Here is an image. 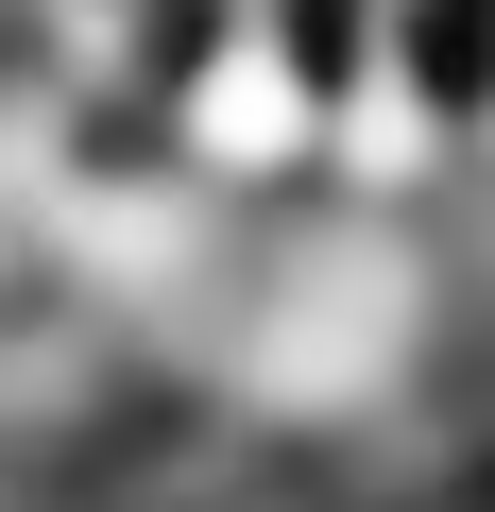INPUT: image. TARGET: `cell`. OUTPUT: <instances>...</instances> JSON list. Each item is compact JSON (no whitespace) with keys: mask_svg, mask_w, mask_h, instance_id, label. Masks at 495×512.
<instances>
[{"mask_svg":"<svg viewBox=\"0 0 495 512\" xmlns=\"http://www.w3.org/2000/svg\"><path fill=\"white\" fill-rule=\"evenodd\" d=\"M137 137L188 188H222L239 222L308 205V171H325V0H171Z\"/></svg>","mask_w":495,"mask_h":512,"instance_id":"1","label":"cell"},{"mask_svg":"<svg viewBox=\"0 0 495 512\" xmlns=\"http://www.w3.org/2000/svg\"><path fill=\"white\" fill-rule=\"evenodd\" d=\"M461 69H495V0H461Z\"/></svg>","mask_w":495,"mask_h":512,"instance_id":"2","label":"cell"}]
</instances>
